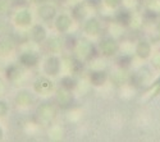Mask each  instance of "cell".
<instances>
[{"label": "cell", "mask_w": 160, "mask_h": 142, "mask_svg": "<svg viewBox=\"0 0 160 142\" xmlns=\"http://www.w3.org/2000/svg\"><path fill=\"white\" fill-rule=\"evenodd\" d=\"M8 113V105H7V102L3 101V100H0V117H5Z\"/></svg>", "instance_id": "cell-25"}, {"label": "cell", "mask_w": 160, "mask_h": 142, "mask_svg": "<svg viewBox=\"0 0 160 142\" xmlns=\"http://www.w3.org/2000/svg\"><path fill=\"white\" fill-rule=\"evenodd\" d=\"M55 114H57L55 108L52 106L50 102H44V104H41L36 110V117L41 124L51 123V120L55 118Z\"/></svg>", "instance_id": "cell-1"}, {"label": "cell", "mask_w": 160, "mask_h": 142, "mask_svg": "<svg viewBox=\"0 0 160 142\" xmlns=\"http://www.w3.org/2000/svg\"><path fill=\"white\" fill-rule=\"evenodd\" d=\"M131 60H132V58L129 55H122V56H119V59H118V64L121 67H127V66L131 64Z\"/></svg>", "instance_id": "cell-23"}, {"label": "cell", "mask_w": 160, "mask_h": 142, "mask_svg": "<svg viewBox=\"0 0 160 142\" xmlns=\"http://www.w3.org/2000/svg\"><path fill=\"white\" fill-rule=\"evenodd\" d=\"M154 64H155L158 68H160V55H158V56L154 58Z\"/></svg>", "instance_id": "cell-28"}, {"label": "cell", "mask_w": 160, "mask_h": 142, "mask_svg": "<svg viewBox=\"0 0 160 142\" xmlns=\"http://www.w3.org/2000/svg\"><path fill=\"white\" fill-rule=\"evenodd\" d=\"M71 23H72V21H71V18L67 16V14L59 16V17L57 18V21H55V26H57L58 31H60V32L68 31V28L71 27Z\"/></svg>", "instance_id": "cell-12"}, {"label": "cell", "mask_w": 160, "mask_h": 142, "mask_svg": "<svg viewBox=\"0 0 160 142\" xmlns=\"http://www.w3.org/2000/svg\"><path fill=\"white\" fill-rule=\"evenodd\" d=\"M31 37L35 42H42L45 38H46V30L40 24H36L35 27L32 28L31 32Z\"/></svg>", "instance_id": "cell-11"}, {"label": "cell", "mask_w": 160, "mask_h": 142, "mask_svg": "<svg viewBox=\"0 0 160 142\" xmlns=\"http://www.w3.org/2000/svg\"><path fill=\"white\" fill-rule=\"evenodd\" d=\"M99 46H100L101 53H102L104 55H106V56H110V55L115 54L117 50H118V44H117V41L114 40L113 37H109V36L101 38Z\"/></svg>", "instance_id": "cell-2"}, {"label": "cell", "mask_w": 160, "mask_h": 142, "mask_svg": "<svg viewBox=\"0 0 160 142\" xmlns=\"http://www.w3.org/2000/svg\"><path fill=\"white\" fill-rule=\"evenodd\" d=\"M14 21H16V23L18 24V26H28L30 23H31V21H32V16H31V13H30V10H27V9H22V10H19L17 14H16V17H14Z\"/></svg>", "instance_id": "cell-8"}, {"label": "cell", "mask_w": 160, "mask_h": 142, "mask_svg": "<svg viewBox=\"0 0 160 142\" xmlns=\"http://www.w3.org/2000/svg\"><path fill=\"white\" fill-rule=\"evenodd\" d=\"M158 32H159V35H160V24H159V27H158Z\"/></svg>", "instance_id": "cell-32"}, {"label": "cell", "mask_w": 160, "mask_h": 142, "mask_svg": "<svg viewBox=\"0 0 160 142\" xmlns=\"http://www.w3.org/2000/svg\"><path fill=\"white\" fill-rule=\"evenodd\" d=\"M22 76V69L18 66H10L7 68V77L10 81H16Z\"/></svg>", "instance_id": "cell-17"}, {"label": "cell", "mask_w": 160, "mask_h": 142, "mask_svg": "<svg viewBox=\"0 0 160 142\" xmlns=\"http://www.w3.org/2000/svg\"><path fill=\"white\" fill-rule=\"evenodd\" d=\"M55 100L58 102V105L62 108V109H67L72 105V101H73V97L69 92V90H67L64 87H62L60 90L57 91V96H55Z\"/></svg>", "instance_id": "cell-3"}, {"label": "cell", "mask_w": 160, "mask_h": 142, "mask_svg": "<svg viewBox=\"0 0 160 142\" xmlns=\"http://www.w3.org/2000/svg\"><path fill=\"white\" fill-rule=\"evenodd\" d=\"M33 87H35V91L38 94H48L52 90V82L49 78H46V77H40V78L36 80Z\"/></svg>", "instance_id": "cell-4"}, {"label": "cell", "mask_w": 160, "mask_h": 142, "mask_svg": "<svg viewBox=\"0 0 160 142\" xmlns=\"http://www.w3.org/2000/svg\"><path fill=\"white\" fill-rule=\"evenodd\" d=\"M2 138H3V130L0 128V140H2Z\"/></svg>", "instance_id": "cell-31"}, {"label": "cell", "mask_w": 160, "mask_h": 142, "mask_svg": "<svg viewBox=\"0 0 160 142\" xmlns=\"http://www.w3.org/2000/svg\"><path fill=\"white\" fill-rule=\"evenodd\" d=\"M150 53H151V46H150V44H149L148 41H140V42L137 44L136 54H137L140 58H142V59L148 58V56L150 55Z\"/></svg>", "instance_id": "cell-14"}, {"label": "cell", "mask_w": 160, "mask_h": 142, "mask_svg": "<svg viewBox=\"0 0 160 142\" xmlns=\"http://www.w3.org/2000/svg\"><path fill=\"white\" fill-rule=\"evenodd\" d=\"M85 31L88 35H98L100 32V22L96 18H90L85 23Z\"/></svg>", "instance_id": "cell-13"}, {"label": "cell", "mask_w": 160, "mask_h": 142, "mask_svg": "<svg viewBox=\"0 0 160 142\" xmlns=\"http://www.w3.org/2000/svg\"><path fill=\"white\" fill-rule=\"evenodd\" d=\"M32 101H33V97H32L31 92H28L27 90H22V91H19L16 96V102L18 105H22V106L30 105Z\"/></svg>", "instance_id": "cell-10"}, {"label": "cell", "mask_w": 160, "mask_h": 142, "mask_svg": "<svg viewBox=\"0 0 160 142\" xmlns=\"http://www.w3.org/2000/svg\"><path fill=\"white\" fill-rule=\"evenodd\" d=\"M38 61V56L35 53H31V51H27V53H23L19 56V63L23 64L24 67H35Z\"/></svg>", "instance_id": "cell-9"}, {"label": "cell", "mask_w": 160, "mask_h": 142, "mask_svg": "<svg viewBox=\"0 0 160 142\" xmlns=\"http://www.w3.org/2000/svg\"><path fill=\"white\" fill-rule=\"evenodd\" d=\"M115 19L118 23H121L122 26H128L131 23V14L127 10H119L115 16Z\"/></svg>", "instance_id": "cell-18"}, {"label": "cell", "mask_w": 160, "mask_h": 142, "mask_svg": "<svg viewBox=\"0 0 160 142\" xmlns=\"http://www.w3.org/2000/svg\"><path fill=\"white\" fill-rule=\"evenodd\" d=\"M45 72L50 76H57L60 71V61L57 56H50L48 58V60L45 61V67H44Z\"/></svg>", "instance_id": "cell-6"}, {"label": "cell", "mask_w": 160, "mask_h": 142, "mask_svg": "<svg viewBox=\"0 0 160 142\" xmlns=\"http://www.w3.org/2000/svg\"><path fill=\"white\" fill-rule=\"evenodd\" d=\"M104 3L109 8H117L119 4L122 3V0H104Z\"/></svg>", "instance_id": "cell-26"}, {"label": "cell", "mask_w": 160, "mask_h": 142, "mask_svg": "<svg viewBox=\"0 0 160 142\" xmlns=\"http://www.w3.org/2000/svg\"><path fill=\"white\" fill-rule=\"evenodd\" d=\"M37 2H46V0H37Z\"/></svg>", "instance_id": "cell-33"}, {"label": "cell", "mask_w": 160, "mask_h": 142, "mask_svg": "<svg viewBox=\"0 0 160 142\" xmlns=\"http://www.w3.org/2000/svg\"><path fill=\"white\" fill-rule=\"evenodd\" d=\"M60 85H62V87H64L67 90H73L76 87L77 82L74 78H72V77H64V78H62V81H60Z\"/></svg>", "instance_id": "cell-19"}, {"label": "cell", "mask_w": 160, "mask_h": 142, "mask_svg": "<svg viewBox=\"0 0 160 142\" xmlns=\"http://www.w3.org/2000/svg\"><path fill=\"white\" fill-rule=\"evenodd\" d=\"M4 91H5V86H4V83L2 81H0V95H2Z\"/></svg>", "instance_id": "cell-29"}, {"label": "cell", "mask_w": 160, "mask_h": 142, "mask_svg": "<svg viewBox=\"0 0 160 142\" xmlns=\"http://www.w3.org/2000/svg\"><path fill=\"white\" fill-rule=\"evenodd\" d=\"M86 3H88L90 5L96 7V5H99V4L101 3V0H86Z\"/></svg>", "instance_id": "cell-27"}, {"label": "cell", "mask_w": 160, "mask_h": 142, "mask_svg": "<svg viewBox=\"0 0 160 142\" xmlns=\"http://www.w3.org/2000/svg\"><path fill=\"white\" fill-rule=\"evenodd\" d=\"M73 17L78 21H81L83 17H85V7L82 3L77 4L74 8H73Z\"/></svg>", "instance_id": "cell-20"}, {"label": "cell", "mask_w": 160, "mask_h": 142, "mask_svg": "<svg viewBox=\"0 0 160 142\" xmlns=\"http://www.w3.org/2000/svg\"><path fill=\"white\" fill-rule=\"evenodd\" d=\"M4 32V24L2 23V22H0V35H2Z\"/></svg>", "instance_id": "cell-30"}, {"label": "cell", "mask_w": 160, "mask_h": 142, "mask_svg": "<svg viewBox=\"0 0 160 142\" xmlns=\"http://www.w3.org/2000/svg\"><path fill=\"white\" fill-rule=\"evenodd\" d=\"M77 53H78L79 56L83 58V59H90L91 56L95 55V49L90 42L82 41V42H79L78 46H77Z\"/></svg>", "instance_id": "cell-5"}, {"label": "cell", "mask_w": 160, "mask_h": 142, "mask_svg": "<svg viewBox=\"0 0 160 142\" xmlns=\"http://www.w3.org/2000/svg\"><path fill=\"white\" fill-rule=\"evenodd\" d=\"M13 46H14V42H13L12 38L10 37H4L3 40H0V54L2 55L8 54L9 51L13 49Z\"/></svg>", "instance_id": "cell-16"}, {"label": "cell", "mask_w": 160, "mask_h": 142, "mask_svg": "<svg viewBox=\"0 0 160 142\" xmlns=\"http://www.w3.org/2000/svg\"><path fill=\"white\" fill-rule=\"evenodd\" d=\"M90 80L91 83L95 85V86H101L105 81H106V73L102 71H96V72H92L90 76Z\"/></svg>", "instance_id": "cell-15"}, {"label": "cell", "mask_w": 160, "mask_h": 142, "mask_svg": "<svg viewBox=\"0 0 160 142\" xmlns=\"http://www.w3.org/2000/svg\"><path fill=\"white\" fill-rule=\"evenodd\" d=\"M76 44H77V41H76V37L74 36H68L67 37V40H65V45H67V47H76Z\"/></svg>", "instance_id": "cell-24"}, {"label": "cell", "mask_w": 160, "mask_h": 142, "mask_svg": "<svg viewBox=\"0 0 160 142\" xmlns=\"http://www.w3.org/2000/svg\"><path fill=\"white\" fill-rule=\"evenodd\" d=\"M14 2H18V0H14Z\"/></svg>", "instance_id": "cell-34"}, {"label": "cell", "mask_w": 160, "mask_h": 142, "mask_svg": "<svg viewBox=\"0 0 160 142\" xmlns=\"http://www.w3.org/2000/svg\"><path fill=\"white\" fill-rule=\"evenodd\" d=\"M62 45L63 44H62V40L59 37H51L49 40V42H48V46L51 51H58L62 47Z\"/></svg>", "instance_id": "cell-21"}, {"label": "cell", "mask_w": 160, "mask_h": 142, "mask_svg": "<svg viewBox=\"0 0 160 142\" xmlns=\"http://www.w3.org/2000/svg\"><path fill=\"white\" fill-rule=\"evenodd\" d=\"M57 14V9L54 5H50V4H44L38 8V17L44 19V21H50L55 17Z\"/></svg>", "instance_id": "cell-7"}, {"label": "cell", "mask_w": 160, "mask_h": 142, "mask_svg": "<svg viewBox=\"0 0 160 142\" xmlns=\"http://www.w3.org/2000/svg\"><path fill=\"white\" fill-rule=\"evenodd\" d=\"M10 9V3L9 0H0V16L8 14V12Z\"/></svg>", "instance_id": "cell-22"}]
</instances>
